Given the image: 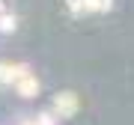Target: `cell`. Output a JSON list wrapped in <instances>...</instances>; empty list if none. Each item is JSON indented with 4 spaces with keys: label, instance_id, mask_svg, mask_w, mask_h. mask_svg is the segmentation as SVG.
<instances>
[{
    "label": "cell",
    "instance_id": "obj_3",
    "mask_svg": "<svg viewBox=\"0 0 134 125\" xmlns=\"http://www.w3.org/2000/svg\"><path fill=\"white\" fill-rule=\"evenodd\" d=\"M15 89L21 92L24 98H33V95H39V81H36V75H21L18 77V83H15Z\"/></svg>",
    "mask_w": 134,
    "mask_h": 125
},
{
    "label": "cell",
    "instance_id": "obj_5",
    "mask_svg": "<svg viewBox=\"0 0 134 125\" xmlns=\"http://www.w3.org/2000/svg\"><path fill=\"white\" fill-rule=\"evenodd\" d=\"M113 0H86V12H107Z\"/></svg>",
    "mask_w": 134,
    "mask_h": 125
},
{
    "label": "cell",
    "instance_id": "obj_2",
    "mask_svg": "<svg viewBox=\"0 0 134 125\" xmlns=\"http://www.w3.org/2000/svg\"><path fill=\"white\" fill-rule=\"evenodd\" d=\"M30 69L27 66H21V62H0V83H18V77L21 75H27Z\"/></svg>",
    "mask_w": 134,
    "mask_h": 125
},
{
    "label": "cell",
    "instance_id": "obj_1",
    "mask_svg": "<svg viewBox=\"0 0 134 125\" xmlns=\"http://www.w3.org/2000/svg\"><path fill=\"white\" fill-rule=\"evenodd\" d=\"M54 113H57V116L77 113V95H75V92H57V95H54Z\"/></svg>",
    "mask_w": 134,
    "mask_h": 125
},
{
    "label": "cell",
    "instance_id": "obj_4",
    "mask_svg": "<svg viewBox=\"0 0 134 125\" xmlns=\"http://www.w3.org/2000/svg\"><path fill=\"white\" fill-rule=\"evenodd\" d=\"M18 27V18L6 9V12H0V33H12V30Z\"/></svg>",
    "mask_w": 134,
    "mask_h": 125
},
{
    "label": "cell",
    "instance_id": "obj_6",
    "mask_svg": "<svg viewBox=\"0 0 134 125\" xmlns=\"http://www.w3.org/2000/svg\"><path fill=\"white\" fill-rule=\"evenodd\" d=\"M66 9L72 15H83L86 12V0H66Z\"/></svg>",
    "mask_w": 134,
    "mask_h": 125
}]
</instances>
